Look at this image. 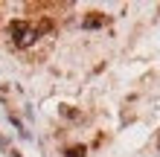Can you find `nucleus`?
I'll return each instance as SVG.
<instances>
[{"label": "nucleus", "mask_w": 160, "mask_h": 157, "mask_svg": "<svg viewBox=\"0 0 160 157\" xmlns=\"http://www.w3.org/2000/svg\"><path fill=\"white\" fill-rule=\"evenodd\" d=\"M61 114H64V116H70V119H79V110H70V108H61Z\"/></svg>", "instance_id": "4"}, {"label": "nucleus", "mask_w": 160, "mask_h": 157, "mask_svg": "<svg viewBox=\"0 0 160 157\" xmlns=\"http://www.w3.org/2000/svg\"><path fill=\"white\" fill-rule=\"evenodd\" d=\"M9 38H12L15 47H29V44L35 41L32 21H12L9 23Z\"/></svg>", "instance_id": "1"}, {"label": "nucleus", "mask_w": 160, "mask_h": 157, "mask_svg": "<svg viewBox=\"0 0 160 157\" xmlns=\"http://www.w3.org/2000/svg\"><path fill=\"white\" fill-rule=\"evenodd\" d=\"M157 145H160V140H157Z\"/></svg>", "instance_id": "5"}, {"label": "nucleus", "mask_w": 160, "mask_h": 157, "mask_svg": "<svg viewBox=\"0 0 160 157\" xmlns=\"http://www.w3.org/2000/svg\"><path fill=\"white\" fill-rule=\"evenodd\" d=\"M64 154H67V157H84V154H88V149H84V145H79V143H76V145H70V149L64 151Z\"/></svg>", "instance_id": "3"}, {"label": "nucleus", "mask_w": 160, "mask_h": 157, "mask_svg": "<svg viewBox=\"0 0 160 157\" xmlns=\"http://www.w3.org/2000/svg\"><path fill=\"white\" fill-rule=\"evenodd\" d=\"M108 21H111V17L105 12H88L82 17V26H84V29H99V26H105Z\"/></svg>", "instance_id": "2"}]
</instances>
